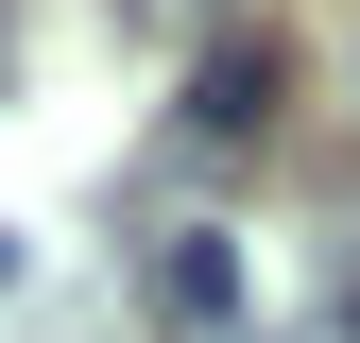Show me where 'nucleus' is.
Masks as SVG:
<instances>
[{"instance_id": "1", "label": "nucleus", "mask_w": 360, "mask_h": 343, "mask_svg": "<svg viewBox=\"0 0 360 343\" xmlns=\"http://www.w3.org/2000/svg\"><path fill=\"white\" fill-rule=\"evenodd\" d=\"M240 138H275V34H223L189 69V120H172V155H240Z\"/></svg>"}, {"instance_id": "2", "label": "nucleus", "mask_w": 360, "mask_h": 343, "mask_svg": "<svg viewBox=\"0 0 360 343\" xmlns=\"http://www.w3.org/2000/svg\"><path fill=\"white\" fill-rule=\"evenodd\" d=\"M240 309H257L240 240H223V224H172V240H155V326H189V343H223Z\"/></svg>"}, {"instance_id": "3", "label": "nucleus", "mask_w": 360, "mask_h": 343, "mask_svg": "<svg viewBox=\"0 0 360 343\" xmlns=\"http://www.w3.org/2000/svg\"><path fill=\"white\" fill-rule=\"evenodd\" d=\"M103 18L138 34V52H189V69H206L223 34H240V0H103Z\"/></svg>"}, {"instance_id": "4", "label": "nucleus", "mask_w": 360, "mask_h": 343, "mask_svg": "<svg viewBox=\"0 0 360 343\" xmlns=\"http://www.w3.org/2000/svg\"><path fill=\"white\" fill-rule=\"evenodd\" d=\"M18 275H34V240H18V224H0V292H18Z\"/></svg>"}, {"instance_id": "5", "label": "nucleus", "mask_w": 360, "mask_h": 343, "mask_svg": "<svg viewBox=\"0 0 360 343\" xmlns=\"http://www.w3.org/2000/svg\"><path fill=\"white\" fill-rule=\"evenodd\" d=\"M257 343H343V326H326V309H309V326H257Z\"/></svg>"}]
</instances>
